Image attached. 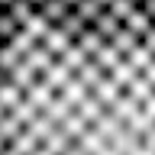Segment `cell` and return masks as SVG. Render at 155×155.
<instances>
[{"instance_id": "obj_1", "label": "cell", "mask_w": 155, "mask_h": 155, "mask_svg": "<svg viewBox=\"0 0 155 155\" xmlns=\"http://www.w3.org/2000/svg\"><path fill=\"white\" fill-rule=\"evenodd\" d=\"M0 71V155H155V52L133 36L52 29Z\"/></svg>"}, {"instance_id": "obj_2", "label": "cell", "mask_w": 155, "mask_h": 155, "mask_svg": "<svg viewBox=\"0 0 155 155\" xmlns=\"http://www.w3.org/2000/svg\"><path fill=\"white\" fill-rule=\"evenodd\" d=\"M0 7H3V10H10V7H13V0H0Z\"/></svg>"}, {"instance_id": "obj_3", "label": "cell", "mask_w": 155, "mask_h": 155, "mask_svg": "<svg viewBox=\"0 0 155 155\" xmlns=\"http://www.w3.org/2000/svg\"><path fill=\"white\" fill-rule=\"evenodd\" d=\"M0 13H3V7H0Z\"/></svg>"}]
</instances>
